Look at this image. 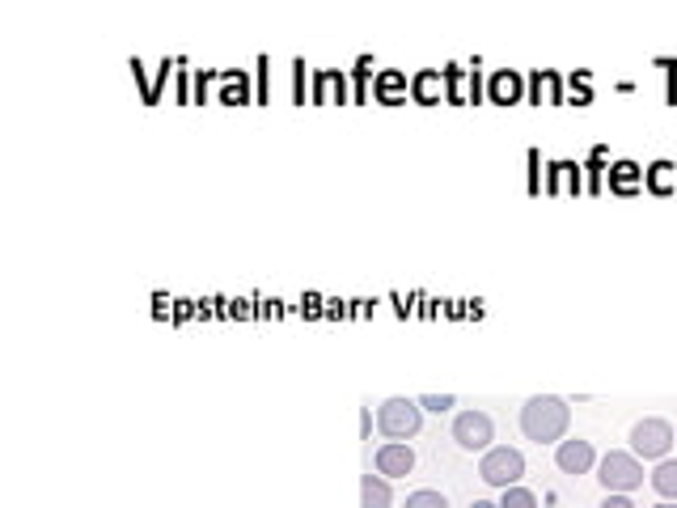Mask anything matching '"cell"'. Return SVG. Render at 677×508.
Returning a JSON list of instances; mask_svg holds the SVG:
<instances>
[{
  "label": "cell",
  "instance_id": "obj_12",
  "mask_svg": "<svg viewBox=\"0 0 677 508\" xmlns=\"http://www.w3.org/2000/svg\"><path fill=\"white\" fill-rule=\"evenodd\" d=\"M406 508H449V500L440 491H433V487H419V491L406 496Z\"/></svg>",
  "mask_w": 677,
  "mask_h": 508
},
{
  "label": "cell",
  "instance_id": "obj_16",
  "mask_svg": "<svg viewBox=\"0 0 677 508\" xmlns=\"http://www.w3.org/2000/svg\"><path fill=\"white\" fill-rule=\"evenodd\" d=\"M470 508H500V505H491V500H474Z\"/></svg>",
  "mask_w": 677,
  "mask_h": 508
},
{
  "label": "cell",
  "instance_id": "obj_17",
  "mask_svg": "<svg viewBox=\"0 0 677 508\" xmlns=\"http://www.w3.org/2000/svg\"><path fill=\"white\" fill-rule=\"evenodd\" d=\"M652 508H677V500H660V505H652Z\"/></svg>",
  "mask_w": 677,
  "mask_h": 508
},
{
  "label": "cell",
  "instance_id": "obj_1",
  "mask_svg": "<svg viewBox=\"0 0 677 508\" xmlns=\"http://www.w3.org/2000/svg\"><path fill=\"white\" fill-rule=\"evenodd\" d=\"M568 424H571V407L559 394H534V399L521 407V432H525V441L559 445L568 436Z\"/></svg>",
  "mask_w": 677,
  "mask_h": 508
},
{
  "label": "cell",
  "instance_id": "obj_2",
  "mask_svg": "<svg viewBox=\"0 0 677 508\" xmlns=\"http://www.w3.org/2000/svg\"><path fill=\"white\" fill-rule=\"evenodd\" d=\"M597 479H601L605 491L631 496L635 487H644V462L631 450H610L605 457H597Z\"/></svg>",
  "mask_w": 677,
  "mask_h": 508
},
{
  "label": "cell",
  "instance_id": "obj_7",
  "mask_svg": "<svg viewBox=\"0 0 677 508\" xmlns=\"http://www.w3.org/2000/svg\"><path fill=\"white\" fill-rule=\"evenodd\" d=\"M555 466H559L564 475H589V471L597 466L593 441H580V436L559 441V445H555Z\"/></svg>",
  "mask_w": 677,
  "mask_h": 508
},
{
  "label": "cell",
  "instance_id": "obj_8",
  "mask_svg": "<svg viewBox=\"0 0 677 508\" xmlns=\"http://www.w3.org/2000/svg\"><path fill=\"white\" fill-rule=\"evenodd\" d=\"M373 462H378V475H385V479H403V475L415 471V450H411L406 441H385Z\"/></svg>",
  "mask_w": 677,
  "mask_h": 508
},
{
  "label": "cell",
  "instance_id": "obj_13",
  "mask_svg": "<svg viewBox=\"0 0 677 508\" xmlns=\"http://www.w3.org/2000/svg\"><path fill=\"white\" fill-rule=\"evenodd\" d=\"M415 402H419L424 411H436V415H445L449 407H458V399H454V394H419Z\"/></svg>",
  "mask_w": 677,
  "mask_h": 508
},
{
  "label": "cell",
  "instance_id": "obj_6",
  "mask_svg": "<svg viewBox=\"0 0 677 508\" xmlns=\"http://www.w3.org/2000/svg\"><path fill=\"white\" fill-rule=\"evenodd\" d=\"M454 441L466 454H488L491 441H495V424H491L488 411H461L454 420Z\"/></svg>",
  "mask_w": 677,
  "mask_h": 508
},
{
  "label": "cell",
  "instance_id": "obj_3",
  "mask_svg": "<svg viewBox=\"0 0 677 508\" xmlns=\"http://www.w3.org/2000/svg\"><path fill=\"white\" fill-rule=\"evenodd\" d=\"M424 424V407L415 399H385L378 411V429L390 441H411Z\"/></svg>",
  "mask_w": 677,
  "mask_h": 508
},
{
  "label": "cell",
  "instance_id": "obj_14",
  "mask_svg": "<svg viewBox=\"0 0 677 508\" xmlns=\"http://www.w3.org/2000/svg\"><path fill=\"white\" fill-rule=\"evenodd\" d=\"M597 508H635V500H631V496H619V491H605V500Z\"/></svg>",
  "mask_w": 677,
  "mask_h": 508
},
{
  "label": "cell",
  "instance_id": "obj_11",
  "mask_svg": "<svg viewBox=\"0 0 677 508\" xmlns=\"http://www.w3.org/2000/svg\"><path fill=\"white\" fill-rule=\"evenodd\" d=\"M500 508H538V496L529 491V487H504V496H500Z\"/></svg>",
  "mask_w": 677,
  "mask_h": 508
},
{
  "label": "cell",
  "instance_id": "obj_5",
  "mask_svg": "<svg viewBox=\"0 0 677 508\" xmlns=\"http://www.w3.org/2000/svg\"><path fill=\"white\" fill-rule=\"evenodd\" d=\"M479 475H483V483H491V487H516L521 483V475H525V454L521 450H509V445H491L488 454L479 457Z\"/></svg>",
  "mask_w": 677,
  "mask_h": 508
},
{
  "label": "cell",
  "instance_id": "obj_9",
  "mask_svg": "<svg viewBox=\"0 0 677 508\" xmlns=\"http://www.w3.org/2000/svg\"><path fill=\"white\" fill-rule=\"evenodd\" d=\"M394 505V491L385 475H360V508H390Z\"/></svg>",
  "mask_w": 677,
  "mask_h": 508
},
{
  "label": "cell",
  "instance_id": "obj_10",
  "mask_svg": "<svg viewBox=\"0 0 677 508\" xmlns=\"http://www.w3.org/2000/svg\"><path fill=\"white\" fill-rule=\"evenodd\" d=\"M648 483L656 487L660 500H677V457H660V462L652 466Z\"/></svg>",
  "mask_w": 677,
  "mask_h": 508
},
{
  "label": "cell",
  "instance_id": "obj_4",
  "mask_svg": "<svg viewBox=\"0 0 677 508\" xmlns=\"http://www.w3.org/2000/svg\"><path fill=\"white\" fill-rule=\"evenodd\" d=\"M674 445H677L674 424L660 420V415H648V420H640V424L631 429V454L635 457H652V462H660V457H669Z\"/></svg>",
  "mask_w": 677,
  "mask_h": 508
},
{
  "label": "cell",
  "instance_id": "obj_15",
  "mask_svg": "<svg viewBox=\"0 0 677 508\" xmlns=\"http://www.w3.org/2000/svg\"><path fill=\"white\" fill-rule=\"evenodd\" d=\"M495 98H516V77H495Z\"/></svg>",
  "mask_w": 677,
  "mask_h": 508
}]
</instances>
